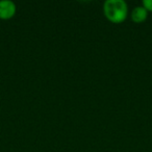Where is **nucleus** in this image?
Here are the masks:
<instances>
[{"mask_svg":"<svg viewBox=\"0 0 152 152\" xmlns=\"http://www.w3.org/2000/svg\"><path fill=\"white\" fill-rule=\"evenodd\" d=\"M148 17V12L144 7H135L131 12V20L135 23H142Z\"/></svg>","mask_w":152,"mask_h":152,"instance_id":"nucleus-3","label":"nucleus"},{"mask_svg":"<svg viewBox=\"0 0 152 152\" xmlns=\"http://www.w3.org/2000/svg\"><path fill=\"white\" fill-rule=\"evenodd\" d=\"M143 7L147 12H152V0H143Z\"/></svg>","mask_w":152,"mask_h":152,"instance_id":"nucleus-4","label":"nucleus"},{"mask_svg":"<svg viewBox=\"0 0 152 152\" xmlns=\"http://www.w3.org/2000/svg\"><path fill=\"white\" fill-rule=\"evenodd\" d=\"M106 19L113 23H122L128 14V5L123 0H106L103 5Z\"/></svg>","mask_w":152,"mask_h":152,"instance_id":"nucleus-1","label":"nucleus"},{"mask_svg":"<svg viewBox=\"0 0 152 152\" xmlns=\"http://www.w3.org/2000/svg\"><path fill=\"white\" fill-rule=\"evenodd\" d=\"M17 7L11 0H1L0 1V19L9 20L15 16Z\"/></svg>","mask_w":152,"mask_h":152,"instance_id":"nucleus-2","label":"nucleus"}]
</instances>
